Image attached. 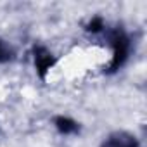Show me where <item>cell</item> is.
<instances>
[{
    "label": "cell",
    "mask_w": 147,
    "mask_h": 147,
    "mask_svg": "<svg viewBox=\"0 0 147 147\" xmlns=\"http://www.w3.org/2000/svg\"><path fill=\"white\" fill-rule=\"evenodd\" d=\"M100 147H138V140L128 131H114L102 142Z\"/></svg>",
    "instance_id": "2"
},
{
    "label": "cell",
    "mask_w": 147,
    "mask_h": 147,
    "mask_svg": "<svg viewBox=\"0 0 147 147\" xmlns=\"http://www.w3.org/2000/svg\"><path fill=\"white\" fill-rule=\"evenodd\" d=\"M54 123H55V128H57L61 133H64V135L76 133V131L80 130V125H78L76 121H73L71 118H67V116H57V118L54 119Z\"/></svg>",
    "instance_id": "4"
},
{
    "label": "cell",
    "mask_w": 147,
    "mask_h": 147,
    "mask_svg": "<svg viewBox=\"0 0 147 147\" xmlns=\"http://www.w3.org/2000/svg\"><path fill=\"white\" fill-rule=\"evenodd\" d=\"M11 59H12V49L4 42H0V62H7Z\"/></svg>",
    "instance_id": "5"
},
{
    "label": "cell",
    "mask_w": 147,
    "mask_h": 147,
    "mask_svg": "<svg viewBox=\"0 0 147 147\" xmlns=\"http://www.w3.org/2000/svg\"><path fill=\"white\" fill-rule=\"evenodd\" d=\"M35 64H36V69L40 73V76H45V73L50 69V66L54 64V57L52 54L43 49V47H36L35 49Z\"/></svg>",
    "instance_id": "3"
},
{
    "label": "cell",
    "mask_w": 147,
    "mask_h": 147,
    "mask_svg": "<svg viewBox=\"0 0 147 147\" xmlns=\"http://www.w3.org/2000/svg\"><path fill=\"white\" fill-rule=\"evenodd\" d=\"M102 31H104V36H106L107 43L113 49L111 71H116L128 59V54H130V38H128V35L121 28H107V26H104Z\"/></svg>",
    "instance_id": "1"
}]
</instances>
